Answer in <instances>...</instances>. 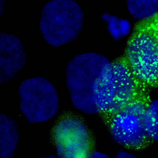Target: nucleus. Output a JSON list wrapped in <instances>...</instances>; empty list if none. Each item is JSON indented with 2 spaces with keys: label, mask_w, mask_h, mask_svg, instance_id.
I'll list each match as a JSON object with an SVG mask.
<instances>
[{
  "label": "nucleus",
  "mask_w": 158,
  "mask_h": 158,
  "mask_svg": "<svg viewBox=\"0 0 158 158\" xmlns=\"http://www.w3.org/2000/svg\"><path fill=\"white\" fill-rule=\"evenodd\" d=\"M144 121L149 137L158 141V99L152 102L147 107Z\"/></svg>",
  "instance_id": "obj_11"
},
{
  "label": "nucleus",
  "mask_w": 158,
  "mask_h": 158,
  "mask_svg": "<svg viewBox=\"0 0 158 158\" xmlns=\"http://www.w3.org/2000/svg\"><path fill=\"white\" fill-rule=\"evenodd\" d=\"M129 12L136 19H149L158 14V0H127Z\"/></svg>",
  "instance_id": "obj_10"
},
{
  "label": "nucleus",
  "mask_w": 158,
  "mask_h": 158,
  "mask_svg": "<svg viewBox=\"0 0 158 158\" xmlns=\"http://www.w3.org/2000/svg\"><path fill=\"white\" fill-rule=\"evenodd\" d=\"M111 64L114 92L112 101L105 111L114 114L135 99L137 86L139 82L125 58L117 60Z\"/></svg>",
  "instance_id": "obj_7"
},
{
  "label": "nucleus",
  "mask_w": 158,
  "mask_h": 158,
  "mask_svg": "<svg viewBox=\"0 0 158 158\" xmlns=\"http://www.w3.org/2000/svg\"><path fill=\"white\" fill-rule=\"evenodd\" d=\"M108 157H108V155H106V154L102 153V152H93L89 153L88 158H107Z\"/></svg>",
  "instance_id": "obj_13"
},
{
  "label": "nucleus",
  "mask_w": 158,
  "mask_h": 158,
  "mask_svg": "<svg viewBox=\"0 0 158 158\" xmlns=\"http://www.w3.org/2000/svg\"><path fill=\"white\" fill-rule=\"evenodd\" d=\"M19 91L21 112L30 123L46 122L58 112L57 90L46 78L36 77L27 79L20 85Z\"/></svg>",
  "instance_id": "obj_4"
},
{
  "label": "nucleus",
  "mask_w": 158,
  "mask_h": 158,
  "mask_svg": "<svg viewBox=\"0 0 158 158\" xmlns=\"http://www.w3.org/2000/svg\"><path fill=\"white\" fill-rule=\"evenodd\" d=\"M84 15L73 0H52L44 6L40 20L45 41L59 47L76 39L83 28Z\"/></svg>",
  "instance_id": "obj_3"
},
{
  "label": "nucleus",
  "mask_w": 158,
  "mask_h": 158,
  "mask_svg": "<svg viewBox=\"0 0 158 158\" xmlns=\"http://www.w3.org/2000/svg\"><path fill=\"white\" fill-rule=\"evenodd\" d=\"M18 127L15 121L4 114L0 115V157L13 156L19 139Z\"/></svg>",
  "instance_id": "obj_9"
},
{
  "label": "nucleus",
  "mask_w": 158,
  "mask_h": 158,
  "mask_svg": "<svg viewBox=\"0 0 158 158\" xmlns=\"http://www.w3.org/2000/svg\"><path fill=\"white\" fill-rule=\"evenodd\" d=\"M0 83L5 84L21 71L26 62L23 45L17 37L2 33L0 36Z\"/></svg>",
  "instance_id": "obj_8"
},
{
  "label": "nucleus",
  "mask_w": 158,
  "mask_h": 158,
  "mask_svg": "<svg viewBox=\"0 0 158 158\" xmlns=\"http://www.w3.org/2000/svg\"><path fill=\"white\" fill-rule=\"evenodd\" d=\"M127 61L140 83L158 85V14L141 20L127 42Z\"/></svg>",
  "instance_id": "obj_2"
},
{
  "label": "nucleus",
  "mask_w": 158,
  "mask_h": 158,
  "mask_svg": "<svg viewBox=\"0 0 158 158\" xmlns=\"http://www.w3.org/2000/svg\"><path fill=\"white\" fill-rule=\"evenodd\" d=\"M66 82L73 105L85 113L104 111L112 101V64L103 55L87 52L75 56L67 65Z\"/></svg>",
  "instance_id": "obj_1"
},
{
  "label": "nucleus",
  "mask_w": 158,
  "mask_h": 158,
  "mask_svg": "<svg viewBox=\"0 0 158 158\" xmlns=\"http://www.w3.org/2000/svg\"><path fill=\"white\" fill-rule=\"evenodd\" d=\"M116 158H135V156L133 154L126 152L120 151L117 153Z\"/></svg>",
  "instance_id": "obj_12"
},
{
  "label": "nucleus",
  "mask_w": 158,
  "mask_h": 158,
  "mask_svg": "<svg viewBox=\"0 0 158 158\" xmlns=\"http://www.w3.org/2000/svg\"><path fill=\"white\" fill-rule=\"evenodd\" d=\"M147 106L142 101L134 99L114 114L110 125V132L116 143L130 148L144 145L149 137L145 127Z\"/></svg>",
  "instance_id": "obj_5"
},
{
  "label": "nucleus",
  "mask_w": 158,
  "mask_h": 158,
  "mask_svg": "<svg viewBox=\"0 0 158 158\" xmlns=\"http://www.w3.org/2000/svg\"><path fill=\"white\" fill-rule=\"evenodd\" d=\"M5 1L6 0H1L0 2H1V14L2 15L4 10V5H5Z\"/></svg>",
  "instance_id": "obj_14"
},
{
  "label": "nucleus",
  "mask_w": 158,
  "mask_h": 158,
  "mask_svg": "<svg viewBox=\"0 0 158 158\" xmlns=\"http://www.w3.org/2000/svg\"><path fill=\"white\" fill-rule=\"evenodd\" d=\"M57 154L61 158H88L89 139L85 126L78 119L67 118L58 124L54 133Z\"/></svg>",
  "instance_id": "obj_6"
}]
</instances>
